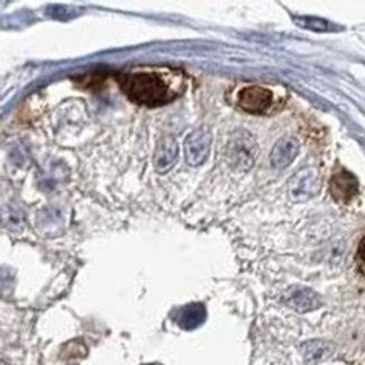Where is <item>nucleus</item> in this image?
<instances>
[{
	"label": "nucleus",
	"mask_w": 365,
	"mask_h": 365,
	"mask_svg": "<svg viewBox=\"0 0 365 365\" xmlns=\"http://www.w3.org/2000/svg\"><path fill=\"white\" fill-rule=\"evenodd\" d=\"M119 83L128 99L142 106H162L178 97L175 88L156 72L124 74L119 78Z\"/></svg>",
	"instance_id": "obj_1"
},
{
	"label": "nucleus",
	"mask_w": 365,
	"mask_h": 365,
	"mask_svg": "<svg viewBox=\"0 0 365 365\" xmlns=\"http://www.w3.org/2000/svg\"><path fill=\"white\" fill-rule=\"evenodd\" d=\"M272 93L259 86L243 88L237 96L238 106L249 114H263L272 105Z\"/></svg>",
	"instance_id": "obj_2"
},
{
	"label": "nucleus",
	"mask_w": 365,
	"mask_h": 365,
	"mask_svg": "<svg viewBox=\"0 0 365 365\" xmlns=\"http://www.w3.org/2000/svg\"><path fill=\"white\" fill-rule=\"evenodd\" d=\"M359 192V181L354 175L341 170L331 177V193L339 204H349Z\"/></svg>",
	"instance_id": "obj_3"
},
{
	"label": "nucleus",
	"mask_w": 365,
	"mask_h": 365,
	"mask_svg": "<svg viewBox=\"0 0 365 365\" xmlns=\"http://www.w3.org/2000/svg\"><path fill=\"white\" fill-rule=\"evenodd\" d=\"M210 135L205 130L193 132L185 144V158L189 165L196 167L206 160L210 153Z\"/></svg>",
	"instance_id": "obj_4"
},
{
	"label": "nucleus",
	"mask_w": 365,
	"mask_h": 365,
	"mask_svg": "<svg viewBox=\"0 0 365 365\" xmlns=\"http://www.w3.org/2000/svg\"><path fill=\"white\" fill-rule=\"evenodd\" d=\"M286 302L297 312H304L319 307L320 298L310 289L294 288L287 294Z\"/></svg>",
	"instance_id": "obj_5"
},
{
	"label": "nucleus",
	"mask_w": 365,
	"mask_h": 365,
	"mask_svg": "<svg viewBox=\"0 0 365 365\" xmlns=\"http://www.w3.org/2000/svg\"><path fill=\"white\" fill-rule=\"evenodd\" d=\"M206 319V309L201 304H190L178 310L175 322L181 329H195Z\"/></svg>",
	"instance_id": "obj_6"
},
{
	"label": "nucleus",
	"mask_w": 365,
	"mask_h": 365,
	"mask_svg": "<svg viewBox=\"0 0 365 365\" xmlns=\"http://www.w3.org/2000/svg\"><path fill=\"white\" fill-rule=\"evenodd\" d=\"M177 155L178 146L175 140H162L154 154V167L156 171L159 173H168L175 165Z\"/></svg>",
	"instance_id": "obj_7"
},
{
	"label": "nucleus",
	"mask_w": 365,
	"mask_h": 365,
	"mask_svg": "<svg viewBox=\"0 0 365 365\" xmlns=\"http://www.w3.org/2000/svg\"><path fill=\"white\" fill-rule=\"evenodd\" d=\"M334 352V346L329 341H310L302 345V354L308 363H319L327 360Z\"/></svg>",
	"instance_id": "obj_8"
},
{
	"label": "nucleus",
	"mask_w": 365,
	"mask_h": 365,
	"mask_svg": "<svg viewBox=\"0 0 365 365\" xmlns=\"http://www.w3.org/2000/svg\"><path fill=\"white\" fill-rule=\"evenodd\" d=\"M297 154L294 143H281L274 148L272 154V163L277 168H286L292 163Z\"/></svg>",
	"instance_id": "obj_9"
},
{
	"label": "nucleus",
	"mask_w": 365,
	"mask_h": 365,
	"mask_svg": "<svg viewBox=\"0 0 365 365\" xmlns=\"http://www.w3.org/2000/svg\"><path fill=\"white\" fill-rule=\"evenodd\" d=\"M357 259L360 262L361 267L365 273V236L362 238V241L359 244V249H357Z\"/></svg>",
	"instance_id": "obj_10"
}]
</instances>
